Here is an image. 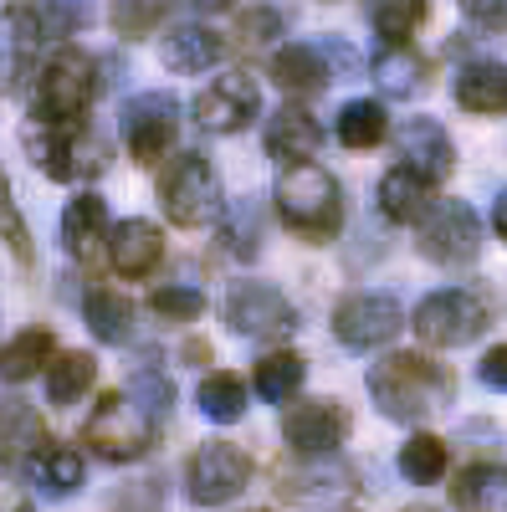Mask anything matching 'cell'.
Segmentation results:
<instances>
[{
	"mask_svg": "<svg viewBox=\"0 0 507 512\" xmlns=\"http://www.w3.org/2000/svg\"><path fill=\"white\" fill-rule=\"evenodd\" d=\"M118 128H123V149H129L144 169L164 164L175 139H180V103L169 93H139V98L123 103Z\"/></svg>",
	"mask_w": 507,
	"mask_h": 512,
	"instance_id": "12",
	"label": "cell"
},
{
	"mask_svg": "<svg viewBox=\"0 0 507 512\" xmlns=\"http://www.w3.org/2000/svg\"><path fill=\"white\" fill-rule=\"evenodd\" d=\"M149 313L164 318V323H195L205 313V292L190 287V282H164L149 292Z\"/></svg>",
	"mask_w": 507,
	"mask_h": 512,
	"instance_id": "37",
	"label": "cell"
},
{
	"mask_svg": "<svg viewBox=\"0 0 507 512\" xmlns=\"http://www.w3.org/2000/svg\"><path fill=\"white\" fill-rule=\"evenodd\" d=\"M93 379H98V359L88 349H67L47 364V400L52 405H77L93 390Z\"/></svg>",
	"mask_w": 507,
	"mask_h": 512,
	"instance_id": "33",
	"label": "cell"
},
{
	"mask_svg": "<svg viewBox=\"0 0 507 512\" xmlns=\"http://www.w3.org/2000/svg\"><path fill=\"white\" fill-rule=\"evenodd\" d=\"M159 210H164V221L180 226V231H200L210 221H221L226 190H221L216 164L195 149L169 154L159 164Z\"/></svg>",
	"mask_w": 507,
	"mask_h": 512,
	"instance_id": "4",
	"label": "cell"
},
{
	"mask_svg": "<svg viewBox=\"0 0 507 512\" xmlns=\"http://www.w3.org/2000/svg\"><path fill=\"white\" fill-rule=\"evenodd\" d=\"M190 6H195V11H205V16H221V11H231V6H236V0H190Z\"/></svg>",
	"mask_w": 507,
	"mask_h": 512,
	"instance_id": "47",
	"label": "cell"
},
{
	"mask_svg": "<svg viewBox=\"0 0 507 512\" xmlns=\"http://www.w3.org/2000/svg\"><path fill=\"white\" fill-rule=\"evenodd\" d=\"M303 379H308V364H303V354H292V349H272V354H262V359H257V374H251L257 395L272 400V405L298 400Z\"/></svg>",
	"mask_w": 507,
	"mask_h": 512,
	"instance_id": "31",
	"label": "cell"
},
{
	"mask_svg": "<svg viewBox=\"0 0 507 512\" xmlns=\"http://www.w3.org/2000/svg\"><path fill=\"white\" fill-rule=\"evenodd\" d=\"M0 512H36L31 497H26V487L11 482V477H0Z\"/></svg>",
	"mask_w": 507,
	"mask_h": 512,
	"instance_id": "45",
	"label": "cell"
},
{
	"mask_svg": "<svg viewBox=\"0 0 507 512\" xmlns=\"http://www.w3.org/2000/svg\"><path fill=\"white\" fill-rule=\"evenodd\" d=\"M129 395H134L139 405H149V410H169V400H175V390H169L154 369H139V374L129 379Z\"/></svg>",
	"mask_w": 507,
	"mask_h": 512,
	"instance_id": "42",
	"label": "cell"
},
{
	"mask_svg": "<svg viewBox=\"0 0 507 512\" xmlns=\"http://www.w3.org/2000/svg\"><path fill=\"white\" fill-rule=\"evenodd\" d=\"M318 149H323V123L303 103H287L267 118V154L272 159L303 164V159H318Z\"/></svg>",
	"mask_w": 507,
	"mask_h": 512,
	"instance_id": "21",
	"label": "cell"
},
{
	"mask_svg": "<svg viewBox=\"0 0 507 512\" xmlns=\"http://www.w3.org/2000/svg\"><path fill=\"white\" fill-rule=\"evenodd\" d=\"M0 241H6V251L16 256L21 267H31V231H26V216H21V205L11 195V180L0 175Z\"/></svg>",
	"mask_w": 507,
	"mask_h": 512,
	"instance_id": "39",
	"label": "cell"
},
{
	"mask_svg": "<svg viewBox=\"0 0 507 512\" xmlns=\"http://www.w3.org/2000/svg\"><path fill=\"white\" fill-rule=\"evenodd\" d=\"M461 16L477 21L482 31H507V0H456Z\"/></svg>",
	"mask_w": 507,
	"mask_h": 512,
	"instance_id": "43",
	"label": "cell"
},
{
	"mask_svg": "<svg viewBox=\"0 0 507 512\" xmlns=\"http://www.w3.org/2000/svg\"><path fill=\"white\" fill-rule=\"evenodd\" d=\"M431 205H436V185L426 175H415V169H405V164H395L390 175L379 180V210H385L395 226H420Z\"/></svg>",
	"mask_w": 507,
	"mask_h": 512,
	"instance_id": "23",
	"label": "cell"
},
{
	"mask_svg": "<svg viewBox=\"0 0 507 512\" xmlns=\"http://www.w3.org/2000/svg\"><path fill=\"white\" fill-rule=\"evenodd\" d=\"M251 482V456L231 441H200L185 461V492L195 507H226Z\"/></svg>",
	"mask_w": 507,
	"mask_h": 512,
	"instance_id": "10",
	"label": "cell"
},
{
	"mask_svg": "<svg viewBox=\"0 0 507 512\" xmlns=\"http://www.w3.org/2000/svg\"><path fill=\"white\" fill-rule=\"evenodd\" d=\"M26 149L36 159V169L57 185H72V180H98L108 159H113V144L103 128H93L88 118H72V123H36L26 128Z\"/></svg>",
	"mask_w": 507,
	"mask_h": 512,
	"instance_id": "3",
	"label": "cell"
},
{
	"mask_svg": "<svg viewBox=\"0 0 507 512\" xmlns=\"http://www.w3.org/2000/svg\"><path fill=\"white\" fill-rule=\"evenodd\" d=\"M369 395L379 405V415L385 420H400V425H420V420H431L451 405L456 395V379L446 364L426 359V354H385L374 369H369Z\"/></svg>",
	"mask_w": 507,
	"mask_h": 512,
	"instance_id": "1",
	"label": "cell"
},
{
	"mask_svg": "<svg viewBox=\"0 0 507 512\" xmlns=\"http://www.w3.org/2000/svg\"><path fill=\"white\" fill-rule=\"evenodd\" d=\"M159 262H164V231H159L154 221L129 216V221L108 226V267H113L123 282L149 277Z\"/></svg>",
	"mask_w": 507,
	"mask_h": 512,
	"instance_id": "18",
	"label": "cell"
},
{
	"mask_svg": "<svg viewBox=\"0 0 507 512\" xmlns=\"http://www.w3.org/2000/svg\"><path fill=\"white\" fill-rule=\"evenodd\" d=\"M221 313H226V328L236 338H267V344H277V338L298 333V308L272 282H231Z\"/></svg>",
	"mask_w": 507,
	"mask_h": 512,
	"instance_id": "9",
	"label": "cell"
},
{
	"mask_svg": "<svg viewBox=\"0 0 507 512\" xmlns=\"http://www.w3.org/2000/svg\"><path fill=\"white\" fill-rule=\"evenodd\" d=\"M272 82L292 98H318L333 82V62H328L323 47H313V41H292V47L272 52Z\"/></svg>",
	"mask_w": 507,
	"mask_h": 512,
	"instance_id": "20",
	"label": "cell"
},
{
	"mask_svg": "<svg viewBox=\"0 0 507 512\" xmlns=\"http://www.w3.org/2000/svg\"><path fill=\"white\" fill-rule=\"evenodd\" d=\"M477 379L487 384V390L507 395V344H497V349H487V354H482V364H477Z\"/></svg>",
	"mask_w": 507,
	"mask_h": 512,
	"instance_id": "44",
	"label": "cell"
},
{
	"mask_svg": "<svg viewBox=\"0 0 507 512\" xmlns=\"http://www.w3.org/2000/svg\"><path fill=\"white\" fill-rule=\"evenodd\" d=\"M400 477L415 482V487H436L446 477V441L431 436V431H415L405 446H400Z\"/></svg>",
	"mask_w": 507,
	"mask_h": 512,
	"instance_id": "36",
	"label": "cell"
},
{
	"mask_svg": "<svg viewBox=\"0 0 507 512\" xmlns=\"http://www.w3.org/2000/svg\"><path fill=\"white\" fill-rule=\"evenodd\" d=\"M52 359H57L52 328H21L11 344H0V384H26L36 374H47Z\"/></svg>",
	"mask_w": 507,
	"mask_h": 512,
	"instance_id": "26",
	"label": "cell"
},
{
	"mask_svg": "<svg viewBox=\"0 0 507 512\" xmlns=\"http://www.w3.org/2000/svg\"><path fill=\"white\" fill-rule=\"evenodd\" d=\"M456 103L477 118H502L507 113V67L502 62H467L456 72Z\"/></svg>",
	"mask_w": 507,
	"mask_h": 512,
	"instance_id": "25",
	"label": "cell"
},
{
	"mask_svg": "<svg viewBox=\"0 0 507 512\" xmlns=\"http://www.w3.org/2000/svg\"><path fill=\"white\" fill-rule=\"evenodd\" d=\"M82 323H88V333L98 338V344H129L134 328H139V308L129 303L123 292L113 287H93L88 297H82Z\"/></svg>",
	"mask_w": 507,
	"mask_h": 512,
	"instance_id": "24",
	"label": "cell"
},
{
	"mask_svg": "<svg viewBox=\"0 0 507 512\" xmlns=\"http://www.w3.org/2000/svg\"><path fill=\"white\" fill-rule=\"evenodd\" d=\"M410 328L426 349H467L487 333V303L467 287H441L431 297H420Z\"/></svg>",
	"mask_w": 507,
	"mask_h": 512,
	"instance_id": "7",
	"label": "cell"
},
{
	"mask_svg": "<svg viewBox=\"0 0 507 512\" xmlns=\"http://www.w3.org/2000/svg\"><path fill=\"white\" fill-rule=\"evenodd\" d=\"M190 113L205 134H241V128L262 113V88L246 72H226V77L210 82V88L195 93Z\"/></svg>",
	"mask_w": 507,
	"mask_h": 512,
	"instance_id": "15",
	"label": "cell"
},
{
	"mask_svg": "<svg viewBox=\"0 0 507 512\" xmlns=\"http://www.w3.org/2000/svg\"><path fill=\"white\" fill-rule=\"evenodd\" d=\"M26 472L41 492L52 497H72L82 487V477H88V461H82L72 446H57V441H41L31 456H26Z\"/></svg>",
	"mask_w": 507,
	"mask_h": 512,
	"instance_id": "27",
	"label": "cell"
},
{
	"mask_svg": "<svg viewBox=\"0 0 507 512\" xmlns=\"http://www.w3.org/2000/svg\"><path fill=\"white\" fill-rule=\"evenodd\" d=\"M482 251V221L467 200H436L420 221V256L436 267H472Z\"/></svg>",
	"mask_w": 507,
	"mask_h": 512,
	"instance_id": "11",
	"label": "cell"
},
{
	"mask_svg": "<svg viewBox=\"0 0 507 512\" xmlns=\"http://www.w3.org/2000/svg\"><path fill=\"white\" fill-rule=\"evenodd\" d=\"M405 328V308L395 292H349L344 303L333 308V338L349 354H374L390 349Z\"/></svg>",
	"mask_w": 507,
	"mask_h": 512,
	"instance_id": "8",
	"label": "cell"
},
{
	"mask_svg": "<svg viewBox=\"0 0 507 512\" xmlns=\"http://www.w3.org/2000/svg\"><path fill=\"white\" fill-rule=\"evenodd\" d=\"M405 512H441V507H431V502H410Z\"/></svg>",
	"mask_w": 507,
	"mask_h": 512,
	"instance_id": "48",
	"label": "cell"
},
{
	"mask_svg": "<svg viewBox=\"0 0 507 512\" xmlns=\"http://www.w3.org/2000/svg\"><path fill=\"white\" fill-rule=\"evenodd\" d=\"M57 6H72V16L82 21V0H57Z\"/></svg>",
	"mask_w": 507,
	"mask_h": 512,
	"instance_id": "49",
	"label": "cell"
},
{
	"mask_svg": "<svg viewBox=\"0 0 507 512\" xmlns=\"http://www.w3.org/2000/svg\"><path fill=\"white\" fill-rule=\"evenodd\" d=\"M257 236H262V226H257V205L251 200H241V205H231V221L221 226V241H226V251H236L241 262H251L262 246H257Z\"/></svg>",
	"mask_w": 507,
	"mask_h": 512,
	"instance_id": "40",
	"label": "cell"
},
{
	"mask_svg": "<svg viewBox=\"0 0 507 512\" xmlns=\"http://www.w3.org/2000/svg\"><path fill=\"white\" fill-rule=\"evenodd\" d=\"M277 36H282V16H277L272 6H262V11H246V16H241V26H236V41H241V47H251V52L272 47Z\"/></svg>",
	"mask_w": 507,
	"mask_h": 512,
	"instance_id": "41",
	"label": "cell"
},
{
	"mask_svg": "<svg viewBox=\"0 0 507 512\" xmlns=\"http://www.w3.org/2000/svg\"><path fill=\"white\" fill-rule=\"evenodd\" d=\"M374 82L385 93H395V98H420L431 88V57L410 52V41H405V47H390L385 57L374 62Z\"/></svg>",
	"mask_w": 507,
	"mask_h": 512,
	"instance_id": "30",
	"label": "cell"
},
{
	"mask_svg": "<svg viewBox=\"0 0 507 512\" xmlns=\"http://www.w3.org/2000/svg\"><path fill=\"white\" fill-rule=\"evenodd\" d=\"M195 405L205 420H216V425H231L246 415V379L231 374V369H216V374H205L200 379V390H195Z\"/></svg>",
	"mask_w": 507,
	"mask_h": 512,
	"instance_id": "35",
	"label": "cell"
},
{
	"mask_svg": "<svg viewBox=\"0 0 507 512\" xmlns=\"http://www.w3.org/2000/svg\"><path fill=\"white\" fill-rule=\"evenodd\" d=\"M390 139V113L374 98H354L338 108V144L344 149H379Z\"/></svg>",
	"mask_w": 507,
	"mask_h": 512,
	"instance_id": "32",
	"label": "cell"
},
{
	"mask_svg": "<svg viewBox=\"0 0 507 512\" xmlns=\"http://www.w3.org/2000/svg\"><path fill=\"white\" fill-rule=\"evenodd\" d=\"M41 41H47V26H41V11L36 6H11L0 16V77H6V88L31 72Z\"/></svg>",
	"mask_w": 507,
	"mask_h": 512,
	"instance_id": "19",
	"label": "cell"
},
{
	"mask_svg": "<svg viewBox=\"0 0 507 512\" xmlns=\"http://www.w3.org/2000/svg\"><path fill=\"white\" fill-rule=\"evenodd\" d=\"M277 221L308 241V246H328L338 231H344V185H338L323 164L303 159V164H287L282 180H277Z\"/></svg>",
	"mask_w": 507,
	"mask_h": 512,
	"instance_id": "2",
	"label": "cell"
},
{
	"mask_svg": "<svg viewBox=\"0 0 507 512\" xmlns=\"http://www.w3.org/2000/svg\"><path fill=\"white\" fill-rule=\"evenodd\" d=\"M82 446H93V456L118 461V466L139 461V456L154 451V420L129 390L103 395L98 410L88 415V425H82Z\"/></svg>",
	"mask_w": 507,
	"mask_h": 512,
	"instance_id": "6",
	"label": "cell"
},
{
	"mask_svg": "<svg viewBox=\"0 0 507 512\" xmlns=\"http://www.w3.org/2000/svg\"><path fill=\"white\" fill-rule=\"evenodd\" d=\"M93 98H98V62L82 47H57L31 82V118L36 123L88 118Z\"/></svg>",
	"mask_w": 507,
	"mask_h": 512,
	"instance_id": "5",
	"label": "cell"
},
{
	"mask_svg": "<svg viewBox=\"0 0 507 512\" xmlns=\"http://www.w3.org/2000/svg\"><path fill=\"white\" fill-rule=\"evenodd\" d=\"M426 16H431V0H374L369 6V26L385 47H405L426 26Z\"/></svg>",
	"mask_w": 507,
	"mask_h": 512,
	"instance_id": "34",
	"label": "cell"
},
{
	"mask_svg": "<svg viewBox=\"0 0 507 512\" xmlns=\"http://www.w3.org/2000/svg\"><path fill=\"white\" fill-rule=\"evenodd\" d=\"M395 164H405L415 175H426L431 185H441L456 169V144L436 118H405L395 128Z\"/></svg>",
	"mask_w": 507,
	"mask_h": 512,
	"instance_id": "16",
	"label": "cell"
},
{
	"mask_svg": "<svg viewBox=\"0 0 507 512\" xmlns=\"http://www.w3.org/2000/svg\"><path fill=\"white\" fill-rule=\"evenodd\" d=\"M164 11H169V0H108V26L118 36L139 41V36H149L164 21Z\"/></svg>",
	"mask_w": 507,
	"mask_h": 512,
	"instance_id": "38",
	"label": "cell"
},
{
	"mask_svg": "<svg viewBox=\"0 0 507 512\" xmlns=\"http://www.w3.org/2000/svg\"><path fill=\"white\" fill-rule=\"evenodd\" d=\"M282 441H287L292 456H333L338 446L349 441V410L338 405V400H328V395L287 405Z\"/></svg>",
	"mask_w": 507,
	"mask_h": 512,
	"instance_id": "14",
	"label": "cell"
},
{
	"mask_svg": "<svg viewBox=\"0 0 507 512\" xmlns=\"http://www.w3.org/2000/svg\"><path fill=\"white\" fill-rule=\"evenodd\" d=\"M456 512H507V466L497 461H477L456 477L451 487Z\"/></svg>",
	"mask_w": 507,
	"mask_h": 512,
	"instance_id": "28",
	"label": "cell"
},
{
	"mask_svg": "<svg viewBox=\"0 0 507 512\" xmlns=\"http://www.w3.org/2000/svg\"><path fill=\"white\" fill-rule=\"evenodd\" d=\"M41 441H47V425L26 400H0V466H21Z\"/></svg>",
	"mask_w": 507,
	"mask_h": 512,
	"instance_id": "29",
	"label": "cell"
},
{
	"mask_svg": "<svg viewBox=\"0 0 507 512\" xmlns=\"http://www.w3.org/2000/svg\"><path fill=\"white\" fill-rule=\"evenodd\" d=\"M251 512H272V507H251Z\"/></svg>",
	"mask_w": 507,
	"mask_h": 512,
	"instance_id": "50",
	"label": "cell"
},
{
	"mask_svg": "<svg viewBox=\"0 0 507 512\" xmlns=\"http://www.w3.org/2000/svg\"><path fill=\"white\" fill-rule=\"evenodd\" d=\"M277 492L292 502V507H328V502H344L359 492V477L354 466L333 456H298V461H282L277 466Z\"/></svg>",
	"mask_w": 507,
	"mask_h": 512,
	"instance_id": "13",
	"label": "cell"
},
{
	"mask_svg": "<svg viewBox=\"0 0 507 512\" xmlns=\"http://www.w3.org/2000/svg\"><path fill=\"white\" fill-rule=\"evenodd\" d=\"M62 246L77 267H98L103 256H108V200L93 195V190H82L67 200L62 210Z\"/></svg>",
	"mask_w": 507,
	"mask_h": 512,
	"instance_id": "17",
	"label": "cell"
},
{
	"mask_svg": "<svg viewBox=\"0 0 507 512\" xmlns=\"http://www.w3.org/2000/svg\"><path fill=\"white\" fill-rule=\"evenodd\" d=\"M492 231L507 241V190H502V195H497V205H492Z\"/></svg>",
	"mask_w": 507,
	"mask_h": 512,
	"instance_id": "46",
	"label": "cell"
},
{
	"mask_svg": "<svg viewBox=\"0 0 507 512\" xmlns=\"http://www.w3.org/2000/svg\"><path fill=\"white\" fill-rule=\"evenodd\" d=\"M226 52H231V41H226L216 26H180V31H169L164 47H159L164 67H169V72H185V77L221 67Z\"/></svg>",
	"mask_w": 507,
	"mask_h": 512,
	"instance_id": "22",
	"label": "cell"
}]
</instances>
